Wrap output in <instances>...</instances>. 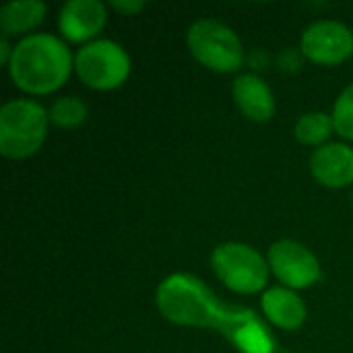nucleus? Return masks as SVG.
<instances>
[{"label": "nucleus", "instance_id": "nucleus-4", "mask_svg": "<svg viewBox=\"0 0 353 353\" xmlns=\"http://www.w3.org/2000/svg\"><path fill=\"white\" fill-rule=\"evenodd\" d=\"M188 48L201 64L217 72H234L244 62L240 37L215 19L192 23L188 29Z\"/></svg>", "mask_w": 353, "mask_h": 353}, {"label": "nucleus", "instance_id": "nucleus-5", "mask_svg": "<svg viewBox=\"0 0 353 353\" xmlns=\"http://www.w3.org/2000/svg\"><path fill=\"white\" fill-rule=\"evenodd\" d=\"M217 277L238 294H256L265 288L269 269L265 259L250 246L228 242L215 248L211 256Z\"/></svg>", "mask_w": 353, "mask_h": 353}, {"label": "nucleus", "instance_id": "nucleus-18", "mask_svg": "<svg viewBox=\"0 0 353 353\" xmlns=\"http://www.w3.org/2000/svg\"><path fill=\"white\" fill-rule=\"evenodd\" d=\"M10 58H12V50H10L8 39H6V35H4V37H2V41H0V60H2L4 64H8V62H10Z\"/></svg>", "mask_w": 353, "mask_h": 353}, {"label": "nucleus", "instance_id": "nucleus-15", "mask_svg": "<svg viewBox=\"0 0 353 353\" xmlns=\"http://www.w3.org/2000/svg\"><path fill=\"white\" fill-rule=\"evenodd\" d=\"M87 116V108L79 97H60L50 110V120L60 128H74Z\"/></svg>", "mask_w": 353, "mask_h": 353}, {"label": "nucleus", "instance_id": "nucleus-12", "mask_svg": "<svg viewBox=\"0 0 353 353\" xmlns=\"http://www.w3.org/2000/svg\"><path fill=\"white\" fill-rule=\"evenodd\" d=\"M261 304H263V310H265L267 319L279 329L292 331V329L302 327L304 321H306L304 302L290 290L273 288V290L265 292Z\"/></svg>", "mask_w": 353, "mask_h": 353}, {"label": "nucleus", "instance_id": "nucleus-13", "mask_svg": "<svg viewBox=\"0 0 353 353\" xmlns=\"http://www.w3.org/2000/svg\"><path fill=\"white\" fill-rule=\"evenodd\" d=\"M46 4L39 0L25 2H8L0 10V27L4 35H14L37 27L43 21Z\"/></svg>", "mask_w": 353, "mask_h": 353}, {"label": "nucleus", "instance_id": "nucleus-9", "mask_svg": "<svg viewBox=\"0 0 353 353\" xmlns=\"http://www.w3.org/2000/svg\"><path fill=\"white\" fill-rule=\"evenodd\" d=\"M58 25L70 41L91 39L105 25V6L97 0H70L62 6Z\"/></svg>", "mask_w": 353, "mask_h": 353}, {"label": "nucleus", "instance_id": "nucleus-2", "mask_svg": "<svg viewBox=\"0 0 353 353\" xmlns=\"http://www.w3.org/2000/svg\"><path fill=\"white\" fill-rule=\"evenodd\" d=\"M72 58L64 41L54 35L37 33L21 39L12 48L8 62L10 79L27 93L46 95L62 87L70 74Z\"/></svg>", "mask_w": 353, "mask_h": 353}, {"label": "nucleus", "instance_id": "nucleus-17", "mask_svg": "<svg viewBox=\"0 0 353 353\" xmlns=\"http://www.w3.org/2000/svg\"><path fill=\"white\" fill-rule=\"evenodd\" d=\"M112 6L122 14H139L145 8V2H141V0H114Z\"/></svg>", "mask_w": 353, "mask_h": 353}, {"label": "nucleus", "instance_id": "nucleus-10", "mask_svg": "<svg viewBox=\"0 0 353 353\" xmlns=\"http://www.w3.org/2000/svg\"><path fill=\"white\" fill-rule=\"evenodd\" d=\"M314 178L329 188H341L353 182V149L341 143H329L314 151L310 159Z\"/></svg>", "mask_w": 353, "mask_h": 353}, {"label": "nucleus", "instance_id": "nucleus-14", "mask_svg": "<svg viewBox=\"0 0 353 353\" xmlns=\"http://www.w3.org/2000/svg\"><path fill=\"white\" fill-rule=\"evenodd\" d=\"M335 128L333 118L323 112L304 114L296 124V139L304 145H321L329 139L331 130Z\"/></svg>", "mask_w": 353, "mask_h": 353}, {"label": "nucleus", "instance_id": "nucleus-11", "mask_svg": "<svg viewBox=\"0 0 353 353\" xmlns=\"http://www.w3.org/2000/svg\"><path fill=\"white\" fill-rule=\"evenodd\" d=\"M234 99L240 112L256 122H267L275 114V99L269 85L256 74H242L234 81Z\"/></svg>", "mask_w": 353, "mask_h": 353}, {"label": "nucleus", "instance_id": "nucleus-1", "mask_svg": "<svg viewBox=\"0 0 353 353\" xmlns=\"http://www.w3.org/2000/svg\"><path fill=\"white\" fill-rule=\"evenodd\" d=\"M159 312L184 327L219 331L242 353H277L267 325L248 308L228 306L196 277L186 273L170 275L157 288Z\"/></svg>", "mask_w": 353, "mask_h": 353}, {"label": "nucleus", "instance_id": "nucleus-3", "mask_svg": "<svg viewBox=\"0 0 353 353\" xmlns=\"http://www.w3.org/2000/svg\"><path fill=\"white\" fill-rule=\"evenodd\" d=\"M48 130V112L31 99H12L0 110V151L4 157L33 155Z\"/></svg>", "mask_w": 353, "mask_h": 353}, {"label": "nucleus", "instance_id": "nucleus-7", "mask_svg": "<svg viewBox=\"0 0 353 353\" xmlns=\"http://www.w3.org/2000/svg\"><path fill=\"white\" fill-rule=\"evenodd\" d=\"M269 265L277 279L294 290H304L321 279L314 254L294 240H279L269 250Z\"/></svg>", "mask_w": 353, "mask_h": 353}, {"label": "nucleus", "instance_id": "nucleus-6", "mask_svg": "<svg viewBox=\"0 0 353 353\" xmlns=\"http://www.w3.org/2000/svg\"><path fill=\"white\" fill-rule=\"evenodd\" d=\"M74 68L91 89H114L130 72L128 54L110 39H97L83 46L74 56Z\"/></svg>", "mask_w": 353, "mask_h": 353}, {"label": "nucleus", "instance_id": "nucleus-8", "mask_svg": "<svg viewBox=\"0 0 353 353\" xmlns=\"http://www.w3.org/2000/svg\"><path fill=\"white\" fill-rule=\"evenodd\" d=\"M302 52L319 64H341L353 54L352 29L339 21H319L304 31Z\"/></svg>", "mask_w": 353, "mask_h": 353}, {"label": "nucleus", "instance_id": "nucleus-16", "mask_svg": "<svg viewBox=\"0 0 353 353\" xmlns=\"http://www.w3.org/2000/svg\"><path fill=\"white\" fill-rule=\"evenodd\" d=\"M333 124L341 137L353 141V85L343 89V93L339 95L333 112Z\"/></svg>", "mask_w": 353, "mask_h": 353}]
</instances>
